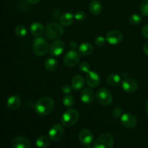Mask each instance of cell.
<instances>
[{"label": "cell", "instance_id": "obj_1", "mask_svg": "<svg viewBox=\"0 0 148 148\" xmlns=\"http://www.w3.org/2000/svg\"><path fill=\"white\" fill-rule=\"evenodd\" d=\"M54 108V102L49 97H43L40 98L35 104V111L39 116H47L53 111Z\"/></svg>", "mask_w": 148, "mask_h": 148}, {"label": "cell", "instance_id": "obj_2", "mask_svg": "<svg viewBox=\"0 0 148 148\" xmlns=\"http://www.w3.org/2000/svg\"><path fill=\"white\" fill-rule=\"evenodd\" d=\"M79 115L77 111L73 108H69L62 115L61 121L63 126L66 127H71L75 125L79 120Z\"/></svg>", "mask_w": 148, "mask_h": 148}, {"label": "cell", "instance_id": "obj_3", "mask_svg": "<svg viewBox=\"0 0 148 148\" xmlns=\"http://www.w3.org/2000/svg\"><path fill=\"white\" fill-rule=\"evenodd\" d=\"M49 50V45L47 40L43 37H37L33 43V53L38 56H43Z\"/></svg>", "mask_w": 148, "mask_h": 148}, {"label": "cell", "instance_id": "obj_4", "mask_svg": "<svg viewBox=\"0 0 148 148\" xmlns=\"http://www.w3.org/2000/svg\"><path fill=\"white\" fill-rule=\"evenodd\" d=\"M64 33L63 27L57 23H50L46 25L45 35L50 40H55L62 36Z\"/></svg>", "mask_w": 148, "mask_h": 148}, {"label": "cell", "instance_id": "obj_5", "mask_svg": "<svg viewBox=\"0 0 148 148\" xmlns=\"http://www.w3.org/2000/svg\"><path fill=\"white\" fill-rule=\"evenodd\" d=\"M114 140L108 133H104L98 137L93 144V148H114Z\"/></svg>", "mask_w": 148, "mask_h": 148}, {"label": "cell", "instance_id": "obj_6", "mask_svg": "<svg viewBox=\"0 0 148 148\" xmlns=\"http://www.w3.org/2000/svg\"><path fill=\"white\" fill-rule=\"evenodd\" d=\"M95 96L98 102L104 106H108L111 105L113 101L112 95L106 88H101L98 90Z\"/></svg>", "mask_w": 148, "mask_h": 148}, {"label": "cell", "instance_id": "obj_7", "mask_svg": "<svg viewBox=\"0 0 148 148\" xmlns=\"http://www.w3.org/2000/svg\"><path fill=\"white\" fill-rule=\"evenodd\" d=\"M64 134V130L63 126L59 124H56L51 127L49 132V136L50 140L52 141H59L63 137Z\"/></svg>", "mask_w": 148, "mask_h": 148}, {"label": "cell", "instance_id": "obj_8", "mask_svg": "<svg viewBox=\"0 0 148 148\" xmlns=\"http://www.w3.org/2000/svg\"><path fill=\"white\" fill-rule=\"evenodd\" d=\"M79 60V54L75 50H70L64 57V64L68 67H72L77 64Z\"/></svg>", "mask_w": 148, "mask_h": 148}, {"label": "cell", "instance_id": "obj_9", "mask_svg": "<svg viewBox=\"0 0 148 148\" xmlns=\"http://www.w3.org/2000/svg\"><path fill=\"white\" fill-rule=\"evenodd\" d=\"M106 40L111 45H118L123 40V35L120 31L116 30H110L106 33Z\"/></svg>", "mask_w": 148, "mask_h": 148}, {"label": "cell", "instance_id": "obj_10", "mask_svg": "<svg viewBox=\"0 0 148 148\" xmlns=\"http://www.w3.org/2000/svg\"><path fill=\"white\" fill-rule=\"evenodd\" d=\"M64 50V43L62 40H55L49 46V53L52 56H59Z\"/></svg>", "mask_w": 148, "mask_h": 148}, {"label": "cell", "instance_id": "obj_11", "mask_svg": "<svg viewBox=\"0 0 148 148\" xmlns=\"http://www.w3.org/2000/svg\"><path fill=\"white\" fill-rule=\"evenodd\" d=\"M121 122L124 127L128 129H132L137 126V120L134 115L130 113H126L121 116Z\"/></svg>", "mask_w": 148, "mask_h": 148}, {"label": "cell", "instance_id": "obj_12", "mask_svg": "<svg viewBox=\"0 0 148 148\" xmlns=\"http://www.w3.org/2000/svg\"><path fill=\"white\" fill-rule=\"evenodd\" d=\"M121 86H122L123 90L126 92L132 93L137 90V88H138V84L136 82L135 79H132V78L127 77L122 81Z\"/></svg>", "mask_w": 148, "mask_h": 148}, {"label": "cell", "instance_id": "obj_13", "mask_svg": "<svg viewBox=\"0 0 148 148\" xmlns=\"http://www.w3.org/2000/svg\"><path fill=\"white\" fill-rule=\"evenodd\" d=\"M86 82L91 88H96L98 86L101 82V77L100 75L94 71H90L86 74L85 77Z\"/></svg>", "mask_w": 148, "mask_h": 148}, {"label": "cell", "instance_id": "obj_14", "mask_svg": "<svg viewBox=\"0 0 148 148\" xmlns=\"http://www.w3.org/2000/svg\"><path fill=\"white\" fill-rule=\"evenodd\" d=\"M79 140L83 145L89 146L93 140V135L89 130L83 129L79 133Z\"/></svg>", "mask_w": 148, "mask_h": 148}, {"label": "cell", "instance_id": "obj_15", "mask_svg": "<svg viewBox=\"0 0 148 148\" xmlns=\"http://www.w3.org/2000/svg\"><path fill=\"white\" fill-rule=\"evenodd\" d=\"M94 98H95L94 91L90 88H84L80 93L81 101L85 104L92 103L94 101Z\"/></svg>", "mask_w": 148, "mask_h": 148}, {"label": "cell", "instance_id": "obj_16", "mask_svg": "<svg viewBox=\"0 0 148 148\" xmlns=\"http://www.w3.org/2000/svg\"><path fill=\"white\" fill-rule=\"evenodd\" d=\"M14 148H30V143L28 140L23 137H16L12 141Z\"/></svg>", "mask_w": 148, "mask_h": 148}, {"label": "cell", "instance_id": "obj_17", "mask_svg": "<svg viewBox=\"0 0 148 148\" xmlns=\"http://www.w3.org/2000/svg\"><path fill=\"white\" fill-rule=\"evenodd\" d=\"M7 106L10 110H17L21 106V99L17 95H12L7 99Z\"/></svg>", "mask_w": 148, "mask_h": 148}, {"label": "cell", "instance_id": "obj_18", "mask_svg": "<svg viewBox=\"0 0 148 148\" xmlns=\"http://www.w3.org/2000/svg\"><path fill=\"white\" fill-rule=\"evenodd\" d=\"M84 85H85V79L82 75H76L73 77L72 80V90H80L82 88H83Z\"/></svg>", "mask_w": 148, "mask_h": 148}, {"label": "cell", "instance_id": "obj_19", "mask_svg": "<svg viewBox=\"0 0 148 148\" xmlns=\"http://www.w3.org/2000/svg\"><path fill=\"white\" fill-rule=\"evenodd\" d=\"M78 51L79 53L82 56H89L93 51V46H92V44L90 43H83L79 46L78 48Z\"/></svg>", "mask_w": 148, "mask_h": 148}, {"label": "cell", "instance_id": "obj_20", "mask_svg": "<svg viewBox=\"0 0 148 148\" xmlns=\"http://www.w3.org/2000/svg\"><path fill=\"white\" fill-rule=\"evenodd\" d=\"M89 10L92 14L97 15L102 12L103 5L101 1H98V0H93L90 4Z\"/></svg>", "mask_w": 148, "mask_h": 148}, {"label": "cell", "instance_id": "obj_21", "mask_svg": "<svg viewBox=\"0 0 148 148\" xmlns=\"http://www.w3.org/2000/svg\"><path fill=\"white\" fill-rule=\"evenodd\" d=\"M43 30H43V26L42 25L41 23H38V22L33 23L30 27V33H32V35L36 36V37L40 36L43 33Z\"/></svg>", "mask_w": 148, "mask_h": 148}, {"label": "cell", "instance_id": "obj_22", "mask_svg": "<svg viewBox=\"0 0 148 148\" xmlns=\"http://www.w3.org/2000/svg\"><path fill=\"white\" fill-rule=\"evenodd\" d=\"M75 15L72 12H66L61 17V24L63 26H69L73 23Z\"/></svg>", "mask_w": 148, "mask_h": 148}, {"label": "cell", "instance_id": "obj_23", "mask_svg": "<svg viewBox=\"0 0 148 148\" xmlns=\"http://www.w3.org/2000/svg\"><path fill=\"white\" fill-rule=\"evenodd\" d=\"M58 66L57 61L53 58H49L45 61L44 67L49 72H53Z\"/></svg>", "mask_w": 148, "mask_h": 148}, {"label": "cell", "instance_id": "obj_24", "mask_svg": "<svg viewBox=\"0 0 148 148\" xmlns=\"http://www.w3.org/2000/svg\"><path fill=\"white\" fill-rule=\"evenodd\" d=\"M36 145L39 148H47L50 145V140L46 136H40L36 140Z\"/></svg>", "mask_w": 148, "mask_h": 148}, {"label": "cell", "instance_id": "obj_25", "mask_svg": "<svg viewBox=\"0 0 148 148\" xmlns=\"http://www.w3.org/2000/svg\"><path fill=\"white\" fill-rule=\"evenodd\" d=\"M107 84L111 86H116L121 82V77L118 74H111L106 79Z\"/></svg>", "mask_w": 148, "mask_h": 148}, {"label": "cell", "instance_id": "obj_26", "mask_svg": "<svg viewBox=\"0 0 148 148\" xmlns=\"http://www.w3.org/2000/svg\"><path fill=\"white\" fill-rule=\"evenodd\" d=\"M62 102H63V104L65 106L68 107V108H71V107H72L75 105V99L72 95L67 94V95H66L63 98Z\"/></svg>", "mask_w": 148, "mask_h": 148}, {"label": "cell", "instance_id": "obj_27", "mask_svg": "<svg viewBox=\"0 0 148 148\" xmlns=\"http://www.w3.org/2000/svg\"><path fill=\"white\" fill-rule=\"evenodd\" d=\"M129 20H130V23H131V24L137 25H139L141 23L142 20H143V18H142V17L140 14H133L130 16Z\"/></svg>", "mask_w": 148, "mask_h": 148}, {"label": "cell", "instance_id": "obj_28", "mask_svg": "<svg viewBox=\"0 0 148 148\" xmlns=\"http://www.w3.org/2000/svg\"><path fill=\"white\" fill-rule=\"evenodd\" d=\"M14 32H15L16 35L18 36L19 37H24L26 34H27V29L25 26L23 25H17L14 29Z\"/></svg>", "mask_w": 148, "mask_h": 148}, {"label": "cell", "instance_id": "obj_29", "mask_svg": "<svg viewBox=\"0 0 148 148\" xmlns=\"http://www.w3.org/2000/svg\"><path fill=\"white\" fill-rule=\"evenodd\" d=\"M140 12L144 17H148V0H143L140 5Z\"/></svg>", "mask_w": 148, "mask_h": 148}, {"label": "cell", "instance_id": "obj_30", "mask_svg": "<svg viewBox=\"0 0 148 148\" xmlns=\"http://www.w3.org/2000/svg\"><path fill=\"white\" fill-rule=\"evenodd\" d=\"M90 65L86 62H82L79 65V70L82 72L88 73V72H90Z\"/></svg>", "mask_w": 148, "mask_h": 148}, {"label": "cell", "instance_id": "obj_31", "mask_svg": "<svg viewBox=\"0 0 148 148\" xmlns=\"http://www.w3.org/2000/svg\"><path fill=\"white\" fill-rule=\"evenodd\" d=\"M106 38H104L103 36H98L95 39V44L97 46H103L105 45L106 43Z\"/></svg>", "mask_w": 148, "mask_h": 148}, {"label": "cell", "instance_id": "obj_32", "mask_svg": "<svg viewBox=\"0 0 148 148\" xmlns=\"http://www.w3.org/2000/svg\"><path fill=\"white\" fill-rule=\"evenodd\" d=\"M85 17H86V15L83 11H78L75 14V18L78 21H82V20H85Z\"/></svg>", "mask_w": 148, "mask_h": 148}, {"label": "cell", "instance_id": "obj_33", "mask_svg": "<svg viewBox=\"0 0 148 148\" xmlns=\"http://www.w3.org/2000/svg\"><path fill=\"white\" fill-rule=\"evenodd\" d=\"M72 86H70V85H65L62 87V92H63V93L67 95V94H69L71 92H72Z\"/></svg>", "mask_w": 148, "mask_h": 148}, {"label": "cell", "instance_id": "obj_34", "mask_svg": "<svg viewBox=\"0 0 148 148\" xmlns=\"http://www.w3.org/2000/svg\"><path fill=\"white\" fill-rule=\"evenodd\" d=\"M121 112H122L121 109H120L119 108H115L114 111H113L112 114L114 117H116V118H118V117H119L120 116H121Z\"/></svg>", "mask_w": 148, "mask_h": 148}, {"label": "cell", "instance_id": "obj_35", "mask_svg": "<svg viewBox=\"0 0 148 148\" xmlns=\"http://www.w3.org/2000/svg\"><path fill=\"white\" fill-rule=\"evenodd\" d=\"M142 33H143V36L148 38V25H146L142 29Z\"/></svg>", "mask_w": 148, "mask_h": 148}, {"label": "cell", "instance_id": "obj_36", "mask_svg": "<svg viewBox=\"0 0 148 148\" xmlns=\"http://www.w3.org/2000/svg\"><path fill=\"white\" fill-rule=\"evenodd\" d=\"M77 47V43L76 41H72L69 43V48L71 50H75Z\"/></svg>", "mask_w": 148, "mask_h": 148}, {"label": "cell", "instance_id": "obj_37", "mask_svg": "<svg viewBox=\"0 0 148 148\" xmlns=\"http://www.w3.org/2000/svg\"><path fill=\"white\" fill-rule=\"evenodd\" d=\"M143 51H144V53L148 56V40L145 43L144 46H143Z\"/></svg>", "mask_w": 148, "mask_h": 148}, {"label": "cell", "instance_id": "obj_38", "mask_svg": "<svg viewBox=\"0 0 148 148\" xmlns=\"http://www.w3.org/2000/svg\"><path fill=\"white\" fill-rule=\"evenodd\" d=\"M27 1L30 4H37L38 2H39L40 0H27Z\"/></svg>", "mask_w": 148, "mask_h": 148}, {"label": "cell", "instance_id": "obj_39", "mask_svg": "<svg viewBox=\"0 0 148 148\" xmlns=\"http://www.w3.org/2000/svg\"><path fill=\"white\" fill-rule=\"evenodd\" d=\"M145 110H146V111H147V113L148 114V100L147 101H146V103H145Z\"/></svg>", "mask_w": 148, "mask_h": 148}, {"label": "cell", "instance_id": "obj_40", "mask_svg": "<svg viewBox=\"0 0 148 148\" xmlns=\"http://www.w3.org/2000/svg\"><path fill=\"white\" fill-rule=\"evenodd\" d=\"M85 148H93V147H90V146H88V147H86Z\"/></svg>", "mask_w": 148, "mask_h": 148}]
</instances>
